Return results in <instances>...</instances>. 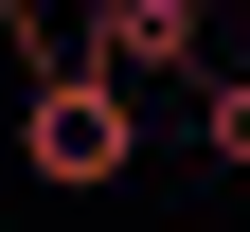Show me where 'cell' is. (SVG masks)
Instances as JSON below:
<instances>
[{"label": "cell", "mask_w": 250, "mask_h": 232, "mask_svg": "<svg viewBox=\"0 0 250 232\" xmlns=\"http://www.w3.org/2000/svg\"><path fill=\"white\" fill-rule=\"evenodd\" d=\"M18 179H36V196H125V179H143V89H125L107 54L36 72V89H18Z\"/></svg>", "instance_id": "6da1fadb"}, {"label": "cell", "mask_w": 250, "mask_h": 232, "mask_svg": "<svg viewBox=\"0 0 250 232\" xmlns=\"http://www.w3.org/2000/svg\"><path fill=\"white\" fill-rule=\"evenodd\" d=\"M89 54H107L125 89L143 72H214V0H89Z\"/></svg>", "instance_id": "7a4b0ae2"}, {"label": "cell", "mask_w": 250, "mask_h": 232, "mask_svg": "<svg viewBox=\"0 0 250 232\" xmlns=\"http://www.w3.org/2000/svg\"><path fill=\"white\" fill-rule=\"evenodd\" d=\"M197 143H214V161L250 179V72H197Z\"/></svg>", "instance_id": "3957f363"}, {"label": "cell", "mask_w": 250, "mask_h": 232, "mask_svg": "<svg viewBox=\"0 0 250 232\" xmlns=\"http://www.w3.org/2000/svg\"><path fill=\"white\" fill-rule=\"evenodd\" d=\"M214 18H250V0H214Z\"/></svg>", "instance_id": "277c9868"}]
</instances>
